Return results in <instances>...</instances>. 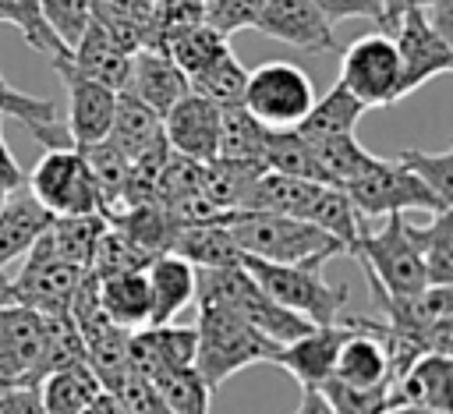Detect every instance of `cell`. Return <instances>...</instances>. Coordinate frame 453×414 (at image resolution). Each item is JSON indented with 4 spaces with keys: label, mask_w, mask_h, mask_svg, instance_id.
I'll return each instance as SVG.
<instances>
[{
    "label": "cell",
    "mask_w": 453,
    "mask_h": 414,
    "mask_svg": "<svg viewBox=\"0 0 453 414\" xmlns=\"http://www.w3.org/2000/svg\"><path fill=\"white\" fill-rule=\"evenodd\" d=\"M393 46L400 57V99L421 88L425 81L453 71V42H446L421 11H407L393 25Z\"/></svg>",
    "instance_id": "cell-11"
},
{
    "label": "cell",
    "mask_w": 453,
    "mask_h": 414,
    "mask_svg": "<svg viewBox=\"0 0 453 414\" xmlns=\"http://www.w3.org/2000/svg\"><path fill=\"white\" fill-rule=\"evenodd\" d=\"M106 142L124 159H134L145 149L163 142V117L152 113L142 99H134L131 92L120 88L117 92V106H113V120H110V131H106Z\"/></svg>",
    "instance_id": "cell-25"
},
{
    "label": "cell",
    "mask_w": 453,
    "mask_h": 414,
    "mask_svg": "<svg viewBox=\"0 0 453 414\" xmlns=\"http://www.w3.org/2000/svg\"><path fill=\"white\" fill-rule=\"evenodd\" d=\"M35 389H39L42 414H81L92 407V400L99 396L103 386H99L96 372L88 368V361H78V364L50 372L46 379H39Z\"/></svg>",
    "instance_id": "cell-30"
},
{
    "label": "cell",
    "mask_w": 453,
    "mask_h": 414,
    "mask_svg": "<svg viewBox=\"0 0 453 414\" xmlns=\"http://www.w3.org/2000/svg\"><path fill=\"white\" fill-rule=\"evenodd\" d=\"M244 81H248V71L241 67V60L234 57V50H223L209 67H202L198 74L188 78V88L226 110V106H241Z\"/></svg>",
    "instance_id": "cell-37"
},
{
    "label": "cell",
    "mask_w": 453,
    "mask_h": 414,
    "mask_svg": "<svg viewBox=\"0 0 453 414\" xmlns=\"http://www.w3.org/2000/svg\"><path fill=\"white\" fill-rule=\"evenodd\" d=\"M340 322L347 326V336H343V343L336 350L329 379H336L343 386H361V389H368V386H393L389 357H386L382 340L372 329V318H361V315L343 318L340 315Z\"/></svg>",
    "instance_id": "cell-15"
},
{
    "label": "cell",
    "mask_w": 453,
    "mask_h": 414,
    "mask_svg": "<svg viewBox=\"0 0 453 414\" xmlns=\"http://www.w3.org/2000/svg\"><path fill=\"white\" fill-rule=\"evenodd\" d=\"M219 117L223 106L209 103L198 92L180 96L166 113H163V138L166 149L177 156H188L195 163L216 159V142H219Z\"/></svg>",
    "instance_id": "cell-14"
},
{
    "label": "cell",
    "mask_w": 453,
    "mask_h": 414,
    "mask_svg": "<svg viewBox=\"0 0 453 414\" xmlns=\"http://www.w3.org/2000/svg\"><path fill=\"white\" fill-rule=\"evenodd\" d=\"M361 113H365V106L336 81L326 96H319L315 103H311V110L301 117V124H297V131L304 134V138H326V134H354V127H357V120H361Z\"/></svg>",
    "instance_id": "cell-34"
},
{
    "label": "cell",
    "mask_w": 453,
    "mask_h": 414,
    "mask_svg": "<svg viewBox=\"0 0 453 414\" xmlns=\"http://www.w3.org/2000/svg\"><path fill=\"white\" fill-rule=\"evenodd\" d=\"M0 414H42L35 386H0Z\"/></svg>",
    "instance_id": "cell-51"
},
{
    "label": "cell",
    "mask_w": 453,
    "mask_h": 414,
    "mask_svg": "<svg viewBox=\"0 0 453 414\" xmlns=\"http://www.w3.org/2000/svg\"><path fill=\"white\" fill-rule=\"evenodd\" d=\"M0 21H11L21 32V39L50 60L67 53V46L53 35V28L42 18V0H0Z\"/></svg>",
    "instance_id": "cell-42"
},
{
    "label": "cell",
    "mask_w": 453,
    "mask_h": 414,
    "mask_svg": "<svg viewBox=\"0 0 453 414\" xmlns=\"http://www.w3.org/2000/svg\"><path fill=\"white\" fill-rule=\"evenodd\" d=\"M106 223L117 226L127 241H134L149 258L170 251L177 223L159 202H138V205H113L106 212Z\"/></svg>",
    "instance_id": "cell-28"
},
{
    "label": "cell",
    "mask_w": 453,
    "mask_h": 414,
    "mask_svg": "<svg viewBox=\"0 0 453 414\" xmlns=\"http://www.w3.org/2000/svg\"><path fill=\"white\" fill-rule=\"evenodd\" d=\"M127 364L145 379L166 368L195 364V326L163 322V326L127 329Z\"/></svg>",
    "instance_id": "cell-18"
},
{
    "label": "cell",
    "mask_w": 453,
    "mask_h": 414,
    "mask_svg": "<svg viewBox=\"0 0 453 414\" xmlns=\"http://www.w3.org/2000/svg\"><path fill=\"white\" fill-rule=\"evenodd\" d=\"M308 149L315 156L322 184L347 188L357 177H365L382 156H372L354 134H326V138H308Z\"/></svg>",
    "instance_id": "cell-29"
},
{
    "label": "cell",
    "mask_w": 453,
    "mask_h": 414,
    "mask_svg": "<svg viewBox=\"0 0 453 414\" xmlns=\"http://www.w3.org/2000/svg\"><path fill=\"white\" fill-rule=\"evenodd\" d=\"M265 134L269 127L262 120H255L244 106H226L219 117V142H216V159H230V163H248V166H262V149H265ZM265 170V166H262Z\"/></svg>",
    "instance_id": "cell-33"
},
{
    "label": "cell",
    "mask_w": 453,
    "mask_h": 414,
    "mask_svg": "<svg viewBox=\"0 0 453 414\" xmlns=\"http://www.w3.org/2000/svg\"><path fill=\"white\" fill-rule=\"evenodd\" d=\"M205 21V0H159L152 4V21H149V46L163 50L166 39L177 32L202 25Z\"/></svg>",
    "instance_id": "cell-47"
},
{
    "label": "cell",
    "mask_w": 453,
    "mask_h": 414,
    "mask_svg": "<svg viewBox=\"0 0 453 414\" xmlns=\"http://www.w3.org/2000/svg\"><path fill=\"white\" fill-rule=\"evenodd\" d=\"M347 336V326L343 322H333V326H311L308 333L287 340V343H276L273 350V364L287 368L301 389H319L329 375H333V361H336V350Z\"/></svg>",
    "instance_id": "cell-17"
},
{
    "label": "cell",
    "mask_w": 453,
    "mask_h": 414,
    "mask_svg": "<svg viewBox=\"0 0 453 414\" xmlns=\"http://www.w3.org/2000/svg\"><path fill=\"white\" fill-rule=\"evenodd\" d=\"M223 223L244 255H255L265 262H319V265H326L333 255L343 251L340 241H333L315 223L280 216V212L230 209V212H223Z\"/></svg>",
    "instance_id": "cell-2"
},
{
    "label": "cell",
    "mask_w": 453,
    "mask_h": 414,
    "mask_svg": "<svg viewBox=\"0 0 453 414\" xmlns=\"http://www.w3.org/2000/svg\"><path fill=\"white\" fill-rule=\"evenodd\" d=\"M396 159H400L442 205H453V149H442V152L403 149Z\"/></svg>",
    "instance_id": "cell-45"
},
{
    "label": "cell",
    "mask_w": 453,
    "mask_h": 414,
    "mask_svg": "<svg viewBox=\"0 0 453 414\" xmlns=\"http://www.w3.org/2000/svg\"><path fill=\"white\" fill-rule=\"evenodd\" d=\"M326 184L319 180H304V177H287V173H273V170H262L248 191H244V202L241 209H258V212H280V216H294V219H308L319 191Z\"/></svg>",
    "instance_id": "cell-22"
},
{
    "label": "cell",
    "mask_w": 453,
    "mask_h": 414,
    "mask_svg": "<svg viewBox=\"0 0 453 414\" xmlns=\"http://www.w3.org/2000/svg\"><path fill=\"white\" fill-rule=\"evenodd\" d=\"M421 14H425V21H428L446 42H453V0H432Z\"/></svg>",
    "instance_id": "cell-54"
},
{
    "label": "cell",
    "mask_w": 453,
    "mask_h": 414,
    "mask_svg": "<svg viewBox=\"0 0 453 414\" xmlns=\"http://www.w3.org/2000/svg\"><path fill=\"white\" fill-rule=\"evenodd\" d=\"M92 7H96V0H42V18L53 28V35L67 46V53L88 28Z\"/></svg>",
    "instance_id": "cell-48"
},
{
    "label": "cell",
    "mask_w": 453,
    "mask_h": 414,
    "mask_svg": "<svg viewBox=\"0 0 453 414\" xmlns=\"http://www.w3.org/2000/svg\"><path fill=\"white\" fill-rule=\"evenodd\" d=\"M88 414H127V407L113 396V393H106V389H99V396L92 400V407H88Z\"/></svg>",
    "instance_id": "cell-56"
},
{
    "label": "cell",
    "mask_w": 453,
    "mask_h": 414,
    "mask_svg": "<svg viewBox=\"0 0 453 414\" xmlns=\"http://www.w3.org/2000/svg\"><path fill=\"white\" fill-rule=\"evenodd\" d=\"M311 4L322 11V18L329 25H340L347 18H368L379 25V14H382L379 0H311Z\"/></svg>",
    "instance_id": "cell-50"
},
{
    "label": "cell",
    "mask_w": 453,
    "mask_h": 414,
    "mask_svg": "<svg viewBox=\"0 0 453 414\" xmlns=\"http://www.w3.org/2000/svg\"><path fill=\"white\" fill-rule=\"evenodd\" d=\"M152 386L159 389V396L166 400V407L173 414H209V407H212V389L195 372V364L166 368V372L152 375Z\"/></svg>",
    "instance_id": "cell-41"
},
{
    "label": "cell",
    "mask_w": 453,
    "mask_h": 414,
    "mask_svg": "<svg viewBox=\"0 0 453 414\" xmlns=\"http://www.w3.org/2000/svg\"><path fill=\"white\" fill-rule=\"evenodd\" d=\"M382 414H425V410H418V407H407V403H393V407H386Z\"/></svg>",
    "instance_id": "cell-58"
},
{
    "label": "cell",
    "mask_w": 453,
    "mask_h": 414,
    "mask_svg": "<svg viewBox=\"0 0 453 414\" xmlns=\"http://www.w3.org/2000/svg\"><path fill=\"white\" fill-rule=\"evenodd\" d=\"M365 110L400 99V57L389 32H368L343 50L336 78Z\"/></svg>",
    "instance_id": "cell-8"
},
{
    "label": "cell",
    "mask_w": 453,
    "mask_h": 414,
    "mask_svg": "<svg viewBox=\"0 0 453 414\" xmlns=\"http://www.w3.org/2000/svg\"><path fill=\"white\" fill-rule=\"evenodd\" d=\"M81 414H88V410H81Z\"/></svg>",
    "instance_id": "cell-61"
},
{
    "label": "cell",
    "mask_w": 453,
    "mask_h": 414,
    "mask_svg": "<svg viewBox=\"0 0 453 414\" xmlns=\"http://www.w3.org/2000/svg\"><path fill=\"white\" fill-rule=\"evenodd\" d=\"M432 0H379L382 14H379V32H393V25L407 14V11H425Z\"/></svg>",
    "instance_id": "cell-53"
},
{
    "label": "cell",
    "mask_w": 453,
    "mask_h": 414,
    "mask_svg": "<svg viewBox=\"0 0 453 414\" xmlns=\"http://www.w3.org/2000/svg\"><path fill=\"white\" fill-rule=\"evenodd\" d=\"M74 149H78L81 159L88 163V173H92V180H96V188H99V198H103V205H106V212H110V209L120 202L127 159H124L106 138L88 142V145H74ZM106 212H103V216H106Z\"/></svg>",
    "instance_id": "cell-43"
},
{
    "label": "cell",
    "mask_w": 453,
    "mask_h": 414,
    "mask_svg": "<svg viewBox=\"0 0 453 414\" xmlns=\"http://www.w3.org/2000/svg\"><path fill=\"white\" fill-rule=\"evenodd\" d=\"M4 198H7V195H0V205H4Z\"/></svg>",
    "instance_id": "cell-60"
},
{
    "label": "cell",
    "mask_w": 453,
    "mask_h": 414,
    "mask_svg": "<svg viewBox=\"0 0 453 414\" xmlns=\"http://www.w3.org/2000/svg\"><path fill=\"white\" fill-rule=\"evenodd\" d=\"M241 269L283 308L304 315L311 326H333L340 322L347 308V283H326L319 262H265L241 251Z\"/></svg>",
    "instance_id": "cell-3"
},
{
    "label": "cell",
    "mask_w": 453,
    "mask_h": 414,
    "mask_svg": "<svg viewBox=\"0 0 453 414\" xmlns=\"http://www.w3.org/2000/svg\"><path fill=\"white\" fill-rule=\"evenodd\" d=\"M71 67L113 92H120L127 85V71H131V53H124L96 21H88V28L81 32V39L71 46L67 53Z\"/></svg>",
    "instance_id": "cell-24"
},
{
    "label": "cell",
    "mask_w": 453,
    "mask_h": 414,
    "mask_svg": "<svg viewBox=\"0 0 453 414\" xmlns=\"http://www.w3.org/2000/svg\"><path fill=\"white\" fill-rule=\"evenodd\" d=\"M276 343L223 304H198L195 326V372L216 393L230 375L273 361Z\"/></svg>",
    "instance_id": "cell-1"
},
{
    "label": "cell",
    "mask_w": 453,
    "mask_h": 414,
    "mask_svg": "<svg viewBox=\"0 0 453 414\" xmlns=\"http://www.w3.org/2000/svg\"><path fill=\"white\" fill-rule=\"evenodd\" d=\"M46 223H50V212L25 191V184L4 198V205H0V272L28 251V244L46 230Z\"/></svg>",
    "instance_id": "cell-27"
},
{
    "label": "cell",
    "mask_w": 453,
    "mask_h": 414,
    "mask_svg": "<svg viewBox=\"0 0 453 414\" xmlns=\"http://www.w3.org/2000/svg\"><path fill=\"white\" fill-rule=\"evenodd\" d=\"M294 414H333V407L326 403V396L319 389H301V403Z\"/></svg>",
    "instance_id": "cell-55"
},
{
    "label": "cell",
    "mask_w": 453,
    "mask_h": 414,
    "mask_svg": "<svg viewBox=\"0 0 453 414\" xmlns=\"http://www.w3.org/2000/svg\"><path fill=\"white\" fill-rule=\"evenodd\" d=\"M42 343L46 315L21 304L0 308V386H35Z\"/></svg>",
    "instance_id": "cell-12"
},
{
    "label": "cell",
    "mask_w": 453,
    "mask_h": 414,
    "mask_svg": "<svg viewBox=\"0 0 453 414\" xmlns=\"http://www.w3.org/2000/svg\"><path fill=\"white\" fill-rule=\"evenodd\" d=\"M255 28L269 39H280L297 50H336L333 25L322 18V11L311 0H262V11L255 18Z\"/></svg>",
    "instance_id": "cell-16"
},
{
    "label": "cell",
    "mask_w": 453,
    "mask_h": 414,
    "mask_svg": "<svg viewBox=\"0 0 453 414\" xmlns=\"http://www.w3.org/2000/svg\"><path fill=\"white\" fill-rule=\"evenodd\" d=\"M386 223L368 234L361 226V234L354 237V244L347 248V255H354L365 269L368 280H375L382 290L389 294H414L428 287V272L414 241V226L403 219V212H389L382 216Z\"/></svg>",
    "instance_id": "cell-5"
},
{
    "label": "cell",
    "mask_w": 453,
    "mask_h": 414,
    "mask_svg": "<svg viewBox=\"0 0 453 414\" xmlns=\"http://www.w3.org/2000/svg\"><path fill=\"white\" fill-rule=\"evenodd\" d=\"M99 304L110 315V322L120 326V329H142V326H149V283H145V269L103 276L99 280Z\"/></svg>",
    "instance_id": "cell-31"
},
{
    "label": "cell",
    "mask_w": 453,
    "mask_h": 414,
    "mask_svg": "<svg viewBox=\"0 0 453 414\" xmlns=\"http://www.w3.org/2000/svg\"><path fill=\"white\" fill-rule=\"evenodd\" d=\"M195 301L198 304H223L237 311L244 322H251L258 333H265L273 343H287L311 329V322L283 304H276L244 269L219 265V269H195Z\"/></svg>",
    "instance_id": "cell-4"
},
{
    "label": "cell",
    "mask_w": 453,
    "mask_h": 414,
    "mask_svg": "<svg viewBox=\"0 0 453 414\" xmlns=\"http://www.w3.org/2000/svg\"><path fill=\"white\" fill-rule=\"evenodd\" d=\"M7 304H14V294H11V276H4V272H0V308H7Z\"/></svg>",
    "instance_id": "cell-57"
},
{
    "label": "cell",
    "mask_w": 453,
    "mask_h": 414,
    "mask_svg": "<svg viewBox=\"0 0 453 414\" xmlns=\"http://www.w3.org/2000/svg\"><path fill=\"white\" fill-rule=\"evenodd\" d=\"M319 393L326 396V403L333 407V414H382L386 407H393V386H343L336 379H326L319 386Z\"/></svg>",
    "instance_id": "cell-46"
},
{
    "label": "cell",
    "mask_w": 453,
    "mask_h": 414,
    "mask_svg": "<svg viewBox=\"0 0 453 414\" xmlns=\"http://www.w3.org/2000/svg\"><path fill=\"white\" fill-rule=\"evenodd\" d=\"M145 283H149V326L173 322V315L195 301V265L173 251H163L145 265Z\"/></svg>",
    "instance_id": "cell-21"
},
{
    "label": "cell",
    "mask_w": 453,
    "mask_h": 414,
    "mask_svg": "<svg viewBox=\"0 0 453 414\" xmlns=\"http://www.w3.org/2000/svg\"><path fill=\"white\" fill-rule=\"evenodd\" d=\"M315 103L311 78L290 60H269L248 71L241 106L265 127H297Z\"/></svg>",
    "instance_id": "cell-7"
},
{
    "label": "cell",
    "mask_w": 453,
    "mask_h": 414,
    "mask_svg": "<svg viewBox=\"0 0 453 414\" xmlns=\"http://www.w3.org/2000/svg\"><path fill=\"white\" fill-rule=\"evenodd\" d=\"M166 57L184 71V78H191V74H198L202 67H209L223 50H230V42H226V35H219L216 28H209L205 21L202 25H191V28H184V32H177L173 39H166Z\"/></svg>",
    "instance_id": "cell-39"
},
{
    "label": "cell",
    "mask_w": 453,
    "mask_h": 414,
    "mask_svg": "<svg viewBox=\"0 0 453 414\" xmlns=\"http://www.w3.org/2000/svg\"><path fill=\"white\" fill-rule=\"evenodd\" d=\"M124 4H138V7H152V4H159V0H124Z\"/></svg>",
    "instance_id": "cell-59"
},
{
    "label": "cell",
    "mask_w": 453,
    "mask_h": 414,
    "mask_svg": "<svg viewBox=\"0 0 453 414\" xmlns=\"http://www.w3.org/2000/svg\"><path fill=\"white\" fill-rule=\"evenodd\" d=\"M57 78L67 85V134L74 145H88V142H99L106 138L110 131V120H113V106H117V92L78 74L64 57H53L50 60Z\"/></svg>",
    "instance_id": "cell-13"
},
{
    "label": "cell",
    "mask_w": 453,
    "mask_h": 414,
    "mask_svg": "<svg viewBox=\"0 0 453 414\" xmlns=\"http://www.w3.org/2000/svg\"><path fill=\"white\" fill-rule=\"evenodd\" d=\"M262 166L273 173H287V177H304V180H319V166L315 156L308 149V138L297 127H269L265 134V149H262Z\"/></svg>",
    "instance_id": "cell-36"
},
{
    "label": "cell",
    "mask_w": 453,
    "mask_h": 414,
    "mask_svg": "<svg viewBox=\"0 0 453 414\" xmlns=\"http://www.w3.org/2000/svg\"><path fill=\"white\" fill-rule=\"evenodd\" d=\"M4 120V117H0ZM25 184V170L18 166V159L11 156L7 142H4V131H0V195H11Z\"/></svg>",
    "instance_id": "cell-52"
},
{
    "label": "cell",
    "mask_w": 453,
    "mask_h": 414,
    "mask_svg": "<svg viewBox=\"0 0 453 414\" xmlns=\"http://www.w3.org/2000/svg\"><path fill=\"white\" fill-rule=\"evenodd\" d=\"M414 241L428 283H453V209H439L428 226H414Z\"/></svg>",
    "instance_id": "cell-38"
},
{
    "label": "cell",
    "mask_w": 453,
    "mask_h": 414,
    "mask_svg": "<svg viewBox=\"0 0 453 414\" xmlns=\"http://www.w3.org/2000/svg\"><path fill=\"white\" fill-rule=\"evenodd\" d=\"M106 230V216L103 212H85V216H50L46 223V241L53 248L57 258L78 265V269H88L92 262V251H96V241L99 234Z\"/></svg>",
    "instance_id": "cell-32"
},
{
    "label": "cell",
    "mask_w": 453,
    "mask_h": 414,
    "mask_svg": "<svg viewBox=\"0 0 453 414\" xmlns=\"http://www.w3.org/2000/svg\"><path fill=\"white\" fill-rule=\"evenodd\" d=\"M308 223H315L319 230H326L333 241H340L343 251H347V248L354 244V237L361 234V216H357L350 195H347L343 188H333V184H326V188L319 191V198H315V205H311V212H308Z\"/></svg>",
    "instance_id": "cell-40"
},
{
    "label": "cell",
    "mask_w": 453,
    "mask_h": 414,
    "mask_svg": "<svg viewBox=\"0 0 453 414\" xmlns=\"http://www.w3.org/2000/svg\"><path fill=\"white\" fill-rule=\"evenodd\" d=\"M0 117H14L18 124L28 127V134L35 142H42L46 149H71V134L67 124L57 120V103L42 99V96H28L18 92L14 85H7V78L0 74Z\"/></svg>",
    "instance_id": "cell-26"
},
{
    "label": "cell",
    "mask_w": 453,
    "mask_h": 414,
    "mask_svg": "<svg viewBox=\"0 0 453 414\" xmlns=\"http://www.w3.org/2000/svg\"><path fill=\"white\" fill-rule=\"evenodd\" d=\"M81 272H85V269H78V265H71V262H64V258L53 255V248H50V241H46V230H42V234L28 244L25 265L11 276L14 304L32 308V311H39V315H67Z\"/></svg>",
    "instance_id": "cell-9"
},
{
    "label": "cell",
    "mask_w": 453,
    "mask_h": 414,
    "mask_svg": "<svg viewBox=\"0 0 453 414\" xmlns=\"http://www.w3.org/2000/svg\"><path fill=\"white\" fill-rule=\"evenodd\" d=\"M152 258L134 244L127 241L117 226L106 223V230L99 234L96 241V251H92V262H88V272H96L99 280L103 276H117V272H134V269H145Z\"/></svg>",
    "instance_id": "cell-44"
},
{
    "label": "cell",
    "mask_w": 453,
    "mask_h": 414,
    "mask_svg": "<svg viewBox=\"0 0 453 414\" xmlns=\"http://www.w3.org/2000/svg\"><path fill=\"white\" fill-rule=\"evenodd\" d=\"M262 11V0H209L205 4V25L219 35H230L237 28H255V18Z\"/></svg>",
    "instance_id": "cell-49"
},
{
    "label": "cell",
    "mask_w": 453,
    "mask_h": 414,
    "mask_svg": "<svg viewBox=\"0 0 453 414\" xmlns=\"http://www.w3.org/2000/svg\"><path fill=\"white\" fill-rule=\"evenodd\" d=\"M124 92H131L134 99H142L152 113H166L180 96H188V78L184 71L166 57V50L156 46H142L131 53V71H127V85Z\"/></svg>",
    "instance_id": "cell-19"
},
{
    "label": "cell",
    "mask_w": 453,
    "mask_h": 414,
    "mask_svg": "<svg viewBox=\"0 0 453 414\" xmlns=\"http://www.w3.org/2000/svg\"><path fill=\"white\" fill-rule=\"evenodd\" d=\"M170 251L180 255L184 262H191L195 269L237 265V258H241V248L234 244V237H230V230L223 223V212L219 216H209V219H195V223L177 226Z\"/></svg>",
    "instance_id": "cell-23"
},
{
    "label": "cell",
    "mask_w": 453,
    "mask_h": 414,
    "mask_svg": "<svg viewBox=\"0 0 453 414\" xmlns=\"http://www.w3.org/2000/svg\"><path fill=\"white\" fill-rule=\"evenodd\" d=\"M357 209V216H389V212H407V209H421V212H439V209H453L442 205L400 159H379L365 177H357L354 184L343 188Z\"/></svg>",
    "instance_id": "cell-10"
},
{
    "label": "cell",
    "mask_w": 453,
    "mask_h": 414,
    "mask_svg": "<svg viewBox=\"0 0 453 414\" xmlns=\"http://www.w3.org/2000/svg\"><path fill=\"white\" fill-rule=\"evenodd\" d=\"M92 21H96L124 53H134V50L149 46L152 7H138V4H124V0H96Z\"/></svg>",
    "instance_id": "cell-35"
},
{
    "label": "cell",
    "mask_w": 453,
    "mask_h": 414,
    "mask_svg": "<svg viewBox=\"0 0 453 414\" xmlns=\"http://www.w3.org/2000/svg\"><path fill=\"white\" fill-rule=\"evenodd\" d=\"M393 403L425 414H449L453 407V354H421L393 386Z\"/></svg>",
    "instance_id": "cell-20"
},
{
    "label": "cell",
    "mask_w": 453,
    "mask_h": 414,
    "mask_svg": "<svg viewBox=\"0 0 453 414\" xmlns=\"http://www.w3.org/2000/svg\"><path fill=\"white\" fill-rule=\"evenodd\" d=\"M25 191L50 212V216H85L106 212L99 188L88 173L81 152L71 149H46V156L25 177Z\"/></svg>",
    "instance_id": "cell-6"
}]
</instances>
